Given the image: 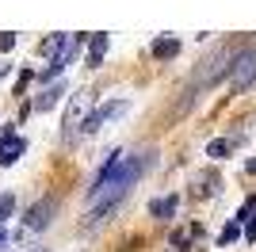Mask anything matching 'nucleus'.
Here are the masks:
<instances>
[{"label":"nucleus","mask_w":256,"mask_h":252,"mask_svg":"<svg viewBox=\"0 0 256 252\" xmlns=\"http://www.w3.org/2000/svg\"><path fill=\"white\" fill-rule=\"evenodd\" d=\"M126 100H115V104H104L100 107V111H92V115L84 118V134H92V130H100V126L107 122V118H115V115H122V111H126Z\"/></svg>","instance_id":"obj_4"},{"label":"nucleus","mask_w":256,"mask_h":252,"mask_svg":"<svg viewBox=\"0 0 256 252\" xmlns=\"http://www.w3.org/2000/svg\"><path fill=\"white\" fill-rule=\"evenodd\" d=\"M104 54H107V34H92V50H88V65L96 69V65L104 62Z\"/></svg>","instance_id":"obj_9"},{"label":"nucleus","mask_w":256,"mask_h":252,"mask_svg":"<svg viewBox=\"0 0 256 252\" xmlns=\"http://www.w3.org/2000/svg\"><path fill=\"white\" fill-rule=\"evenodd\" d=\"M237 237H241V226H237V222H230V226L218 233V244H230V241H237Z\"/></svg>","instance_id":"obj_13"},{"label":"nucleus","mask_w":256,"mask_h":252,"mask_svg":"<svg viewBox=\"0 0 256 252\" xmlns=\"http://www.w3.org/2000/svg\"><path fill=\"white\" fill-rule=\"evenodd\" d=\"M54 206H58L54 199H46V202H34V206L27 210V230H42V226H50V214H54Z\"/></svg>","instance_id":"obj_6"},{"label":"nucleus","mask_w":256,"mask_h":252,"mask_svg":"<svg viewBox=\"0 0 256 252\" xmlns=\"http://www.w3.org/2000/svg\"><path fill=\"white\" fill-rule=\"evenodd\" d=\"M153 54H157V58H176V54H180V42L176 38H157L153 42Z\"/></svg>","instance_id":"obj_11"},{"label":"nucleus","mask_w":256,"mask_h":252,"mask_svg":"<svg viewBox=\"0 0 256 252\" xmlns=\"http://www.w3.org/2000/svg\"><path fill=\"white\" fill-rule=\"evenodd\" d=\"M230 153H234V142H226V138H214L210 146H206V157H214V160L230 157Z\"/></svg>","instance_id":"obj_10"},{"label":"nucleus","mask_w":256,"mask_h":252,"mask_svg":"<svg viewBox=\"0 0 256 252\" xmlns=\"http://www.w3.org/2000/svg\"><path fill=\"white\" fill-rule=\"evenodd\" d=\"M252 80H256V50H241L234 58V69H230V88L245 92Z\"/></svg>","instance_id":"obj_2"},{"label":"nucleus","mask_w":256,"mask_h":252,"mask_svg":"<svg viewBox=\"0 0 256 252\" xmlns=\"http://www.w3.org/2000/svg\"><path fill=\"white\" fill-rule=\"evenodd\" d=\"M16 214V195H0V226Z\"/></svg>","instance_id":"obj_12"},{"label":"nucleus","mask_w":256,"mask_h":252,"mask_svg":"<svg viewBox=\"0 0 256 252\" xmlns=\"http://www.w3.org/2000/svg\"><path fill=\"white\" fill-rule=\"evenodd\" d=\"M4 241H8V233H4V230H0V244H4Z\"/></svg>","instance_id":"obj_15"},{"label":"nucleus","mask_w":256,"mask_h":252,"mask_svg":"<svg viewBox=\"0 0 256 252\" xmlns=\"http://www.w3.org/2000/svg\"><path fill=\"white\" fill-rule=\"evenodd\" d=\"M226 69H234V58H230L226 50H222V54H214V58H206L203 69L195 73V88H206V84H214L218 76L226 73Z\"/></svg>","instance_id":"obj_3"},{"label":"nucleus","mask_w":256,"mask_h":252,"mask_svg":"<svg viewBox=\"0 0 256 252\" xmlns=\"http://www.w3.org/2000/svg\"><path fill=\"white\" fill-rule=\"evenodd\" d=\"M142 172V157H134V153H111V157L104 160V168H100L96 176V188H92V199H104V202H118V195L138 180Z\"/></svg>","instance_id":"obj_1"},{"label":"nucleus","mask_w":256,"mask_h":252,"mask_svg":"<svg viewBox=\"0 0 256 252\" xmlns=\"http://www.w3.org/2000/svg\"><path fill=\"white\" fill-rule=\"evenodd\" d=\"M23 149H27V142H23V138L4 134V138H0V164H16V160L23 157Z\"/></svg>","instance_id":"obj_5"},{"label":"nucleus","mask_w":256,"mask_h":252,"mask_svg":"<svg viewBox=\"0 0 256 252\" xmlns=\"http://www.w3.org/2000/svg\"><path fill=\"white\" fill-rule=\"evenodd\" d=\"M150 214H153V218H160V222L172 218V214H176V195H168V199H153L150 202Z\"/></svg>","instance_id":"obj_7"},{"label":"nucleus","mask_w":256,"mask_h":252,"mask_svg":"<svg viewBox=\"0 0 256 252\" xmlns=\"http://www.w3.org/2000/svg\"><path fill=\"white\" fill-rule=\"evenodd\" d=\"M248 172H256V160H248Z\"/></svg>","instance_id":"obj_16"},{"label":"nucleus","mask_w":256,"mask_h":252,"mask_svg":"<svg viewBox=\"0 0 256 252\" xmlns=\"http://www.w3.org/2000/svg\"><path fill=\"white\" fill-rule=\"evenodd\" d=\"M62 96H65V88H62V84H54V88H46V92L38 96V100H34V107H38V111H50V107L58 104Z\"/></svg>","instance_id":"obj_8"},{"label":"nucleus","mask_w":256,"mask_h":252,"mask_svg":"<svg viewBox=\"0 0 256 252\" xmlns=\"http://www.w3.org/2000/svg\"><path fill=\"white\" fill-rule=\"evenodd\" d=\"M245 237H248V241H256V218L248 222V230H245Z\"/></svg>","instance_id":"obj_14"}]
</instances>
